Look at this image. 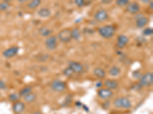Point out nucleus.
Listing matches in <instances>:
<instances>
[{"label": "nucleus", "instance_id": "nucleus-1", "mask_svg": "<svg viewBox=\"0 0 153 114\" xmlns=\"http://www.w3.org/2000/svg\"><path fill=\"white\" fill-rule=\"evenodd\" d=\"M97 30L99 35L103 38H104V39H110L115 35L117 29H116V27L113 25H108L99 27Z\"/></svg>", "mask_w": 153, "mask_h": 114}, {"label": "nucleus", "instance_id": "nucleus-2", "mask_svg": "<svg viewBox=\"0 0 153 114\" xmlns=\"http://www.w3.org/2000/svg\"><path fill=\"white\" fill-rule=\"evenodd\" d=\"M57 39L60 42L63 44H67L72 40L71 38V29L66 27L60 30L59 33L57 35Z\"/></svg>", "mask_w": 153, "mask_h": 114}, {"label": "nucleus", "instance_id": "nucleus-3", "mask_svg": "<svg viewBox=\"0 0 153 114\" xmlns=\"http://www.w3.org/2000/svg\"><path fill=\"white\" fill-rule=\"evenodd\" d=\"M58 39L56 35H51V36L48 37L44 40V46L49 51H53L54 49H57V46H58Z\"/></svg>", "mask_w": 153, "mask_h": 114}, {"label": "nucleus", "instance_id": "nucleus-4", "mask_svg": "<svg viewBox=\"0 0 153 114\" xmlns=\"http://www.w3.org/2000/svg\"><path fill=\"white\" fill-rule=\"evenodd\" d=\"M139 83L144 87H149L153 84V74L152 72H146L141 76Z\"/></svg>", "mask_w": 153, "mask_h": 114}, {"label": "nucleus", "instance_id": "nucleus-5", "mask_svg": "<svg viewBox=\"0 0 153 114\" xmlns=\"http://www.w3.org/2000/svg\"><path fill=\"white\" fill-rule=\"evenodd\" d=\"M94 18L97 22H104L109 19V13L105 9H99L94 14Z\"/></svg>", "mask_w": 153, "mask_h": 114}, {"label": "nucleus", "instance_id": "nucleus-6", "mask_svg": "<svg viewBox=\"0 0 153 114\" xmlns=\"http://www.w3.org/2000/svg\"><path fill=\"white\" fill-rule=\"evenodd\" d=\"M126 12H128L130 15H136V14L139 13L141 11V6L137 2H130L128 4V6L126 7Z\"/></svg>", "mask_w": 153, "mask_h": 114}, {"label": "nucleus", "instance_id": "nucleus-7", "mask_svg": "<svg viewBox=\"0 0 153 114\" xmlns=\"http://www.w3.org/2000/svg\"><path fill=\"white\" fill-rule=\"evenodd\" d=\"M51 87L56 92H63L67 88V84L61 80H54L52 82Z\"/></svg>", "mask_w": 153, "mask_h": 114}, {"label": "nucleus", "instance_id": "nucleus-8", "mask_svg": "<svg viewBox=\"0 0 153 114\" xmlns=\"http://www.w3.org/2000/svg\"><path fill=\"white\" fill-rule=\"evenodd\" d=\"M19 52V48L17 46H12L7 48L2 52V56L6 59H11L15 56H16Z\"/></svg>", "mask_w": 153, "mask_h": 114}, {"label": "nucleus", "instance_id": "nucleus-9", "mask_svg": "<svg viewBox=\"0 0 153 114\" xmlns=\"http://www.w3.org/2000/svg\"><path fill=\"white\" fill-rule=\"evenodd\" d=\"M98 97L102 100L107 101L113 96V91L108 88H99L97 91Z\"/></svg>", "mask_w": 153, "mask_h": 114}, {"label": "nucleus", "instance_id": "nucleus-10", "mask_svg": "<svg viewBox=\"0 0 153 114\" xmlns=\"http://www.w3.org/2000/svg\"><path fill=\"white\" fill-rule=\"evenodd\" d=\"M129 39L125 34H120L117 37V46L119 49H124L126 46L128 45Z\"/></svg>", "mask_w": 153, "mask_h": 114}, {"label": "nucleus", "instance_id": "nucleus-11", "mask_svg": "<svg viewBox=\"0 0 153 114\" xmlns=\"http://www.w3.org/2000/svg\"><path fill=\"white\" fill-rule=\"evenodd\" d=\"M68 67L71 68L74 73H81L84 71V66L81 63L76 61H71L68 63Z\"/></svg>", "mask_w": 153, "mask_h": 114}, {"label": "nucleus", "instance_id": "nucleus-12", "mask_svg": "<svg viewBox=\"0 0 153 114\" xmlns=\"http://www.w3.org/2000/svg\"><path fill=\"white\" fill-rule=\"evenodd\" d=\"M149 18L145 15H142L141 17L136 19V26L137 28H145L149 25Z\"/></svg>", "mask_w": 153, "mask_h": 114}, {"label": "nucleus", "instance_id": "nucleus-13", "mask_svg": "<svg viewBox=\"0 0 153 114\" xmlns=\"http://www.w3.org/2000/svg\"><path fill=\"white\" fill-rule=\"evenodd\" d=\"M25 110V104L21 101H16L13 103L12 110L15 114H21Z\"/></svg>", "mask_w": 153, "mask_h": 114}, {"label": "nucleus", "instance_id": "nucleus-14", "mask_svg": "<svg viewBox=\"0 0 153 114\" xmlns=\"http://www.w3.org/2000/svg\"><path fill=\"white\" fill-rule=\"evenodd\" d=\"M37 14H38V17L41 18H48L51 17L52 12L49 8L42 7L38 10Z\"/></svg>", "mask_w": 153, "mask_h": 114}, {"label": "nucleus", "instance_id": "nucleus-15", "mask_svg": "<svg viewBox=\"0 0 153 114\" xmlns=\"http://www.w3.org/2000/svg\"><path fill=\"white\" fill-rule=\"evenodd\" d=\"M103 85L105 86L107 88H108V89H110L112 90V91H113V90H116L118 88L119 83L117 81H116V80L107 79L104 82Z\"/></svg>", "mask_w": 153, "mask_h": 114}, {"label": "nucleus", "instance_id": "nucleus-16", "mask_svg": "<svg viewBox=\"0 0 153 114\" xmlns=\"http://www.w3.org/2000/svg\"><path fill=\"white\" fill-rule=\"evenodd\" d=\"M38 32H39V34H40L41 36L45 38L53 35V30L46 26L41 27L39 30H38Z\"/></svg>", "mask_w": 153, "mask_h": 114}, {"label": "nucleus", "instance_id": "nucleus-17", "mask_svg": "<svg viewBox=\"0 0 153 114\" xmlns=\"http://www.w3.org/2000/svg\"><path fill=\"white\" fill-rule=\"evenodd\" d=\"M120 104L121 109H125V110H129L132 108V104L130 100L126 97H120Z\"/></svg>", "mask_w": 153, "mask_h": 114}, {"label": "nucleus", "instance_id": "nucleus-18", "mask_svg": "<svg viewBox=\"0 0 153 114\" xmlns=\"http://www.w3.org/2000/svg\"><path fill=\"white\" fill-rule=\"evenodd\" d=\"M93 73L99 79H103V78H106V75H107L105 70L103 68H100V67H97V68H94Z\"/></svg>", "mask_w": 153, "mask_h": 114}, {"label": "nucleus", "instance_id": "nucleus-19", "mask_svg": "<svg viewBox=\"0 0 153 114\" xmlns=\"http://www.w3.org/2000/svg\"><path fill=\"white\" fill-rule=\"evenodd\" d=\"M82 36V32L79 27H74L71 29V38L72 40H79Z\"/></svg>", "mask_w": 153, "mask_h": 114}, {"label": "nucleus", "instance_id": "nucleus-20", "mask_svg": "<svg viewBox=\"0 0 153 114\" xmlns=\"http://www.w3.org/2000/svg\"><path fill=\"white\" fill-rule=\"evenodd\" d=\"M41 2L42 0H31L27 5V7L30 10H34L41 6Z\"/></svg>", "mask_w": 153, "mask_h": 114}, {"label": "nucleus", "instance_id": "nucleus-21", "mask_svg": "<svg viewBox=\"0 0 153 114\" xmlns=\"http://www.w3.org/2000/svg\"><path fill=\"white\" fill-rule=\"evenodd\" d=\"M23 98H24V101H25V102L30 103H33L34 101H35V100H36V98H37V96L34 93H33V92H31V93L28 94L27 95L24 96Z\"/></svg>", "mask_w": 153, "mask_h": 114}, {"label": "nucleus", "instance_id": "nucleus-22", "mask_svg": "<svg viewBox=\"0 0 153 114\" xmlns=\"http://www.w3.org/2000/svg\"><path fill=\"white\" fill-rule=\"evenodd\" d=\"M120 73H121V69L118 66H113L109 71V75L112 76V77H117V76L119 75Z\"/></svg>", "mask_w": 153, "mask_h": 114}, {"label": "nucleus", "instance_id": "nucleus-23", "mask_svg": "<svg viewBox=\"0 0 153 114\" xmlns=\"http://www.w3.org/2000/svg\"><path fill=\"white\" fill-rule=\"evenodd\" d=\"M31 92H32V87L31 86H25L19 91V95H20V97H24Z\"/></svg>", "mask_w": 153, "mask_h": 114}, {"label": "nucleus", "instance_id": "nucleus-24", "mask_svg": "<svg viewBox=\"0 0 153 114\" xmlns=\"http://www.w3.org/2000/svg\"><path fill=\"white\" fill-rule=\"evenodd\" d=\"M130 2V0H116L117 6L120 8H124L128 6V4Z\"/></svg>", "mask_w": 153, "mask_h": 114}, {"label": "nucleus", "instance_id": "nucleus-25", "mask_svg": "<svg viewBox=\"0 0 153 114\" xmlns=\"http://www.w3.org/2000/svg\"><path fill=\"white\" fill-rule=\"evenodd\" d=\"M20 95L19 94L17 93H11L10 94L9 96V100L11 102H16V101H19V100L20 99Z\"/></svg>", "mask_w": 153, "mask_h": 114}, {"label": "nucleus", "instance_id": "nucleus-26", "mask_svg": "<svg viewBox=\"0 0 153 114\" xmlns=\"http://www.w3.org/2000/svg\"><path fill=\"white\" fill-rule=\"evenodd\" d=\"M63 74L67 78H71V77H72V76L74 75V72H73V70L71 68H69V67L67 66V68H65L63 70Z\"/></svg>", "mask_w": 153, "mask_h": 114}, {"label": "nucleus", "instance_id": "nucleus-27", "mask_svg": "<svg viewBox=\"0 0 153 114\" xmlns=\"http://www.w3.org/2000/svg\"><path fill=\"white\" fill-rule=\"evenodd\" d=\"M142 34L145 37H149L152 36L153 34V29L150 27H145L142 31Z\"/></svg>", "mask_w": 153, "mask_h": 114}, {"label": "nucleus", "instance_id": "nucleus-28", "mask_svg": "<svg viewBox=\"0 0 153 114\" xmlns=\"http://www.w3.org/2000/svg\"><path fill=\"white\" fill-rule=\"evenodd\" d=\"M10 8V3L6 2H0V11H6Z\"/></svg>", "mask_w": 153, "mask_h": 114}, {"label": "nucleus", "instance_id": "nucleus-29", "mask_svg": "<svg viewBox=\"0 0 153 114\" xmlns=\"http://www.w3.org/2000/svg\"><path fill=\"white\" fill-rule=\"evenodd\" d=\"M131 89L134 90V91H139L142 89V86L138 82V83H135L134 84H132V85L131 86Z\"/></svg>", "mask_w": 153, "mask_h": 114}, {"label": "nucleus", "instance_id": "nucleus-30", "mask_svg": "<svg viewBox=\"0 0 153 114\" xmlns=\"http://www.w3.org/2000/svg\"><path fill=\"white\" fill-rule=\"evenodd\" d=\"M113 106L115 108L117 109H121V104H120V97H117L113 101Z\"/></svg>", "mask_w": 153, "mask_h": 114}, {"label": "nucleus", "instance_id": "nucleus-31", "mask_svg": "<svg viewBox=\"0 0 153 114\" xmlns=\"http://www.w3.org/2000/svg\"><path fill=\"white\" fill-rule=\"evenodd\" d=\"M85 3H86L85 0H74V4L79 8L84 7L85 6Z\"/></svg>", "mask_w": 153, "mask_h": 114}, {"label": "nucleus", "instance_id": "nucleus-32", "mask_svg": "<svg viewBox=\"0 0 153 114\" xmlns=\"http://www.w3.org/2000/svg\"><path fill=\"white\" fill-rule=\"evenodd\" d=\"M142 75V74L141 73V72L139 70H136V71H134L132 72V76H133L134 78H136V79H139L141 78V76Z\"/></svg>", "mask_w": 153, "mask_h": 114}, {"label": "nucleus", "instance_id": "nucleus-33", "mask_svg": "<svg viewBox=\"0 0 153 114\" xmlns=\"http://www.w3.org/2000/svg\"><path fill=\"white\" fill-rule=\"evenodd\" d=\"M109 106H110V102L107 100V101H105V102L103 103V108L107 110V109L109 108Z\"/></svg>", "mask_w": 153, "mask_h": 114}, {"label": "nucleus", "instance_id": "nucleus-34", "mask_svg": "<svg viewBox=\"0 0 153 114\" xmlns=\"http://www.w3.org/2000/svg\"><path fill=\"white\" fill-rule=\"evenodd\" d=\"M6 84L4 81L0 80V90H6Z\"/></svg>", "mask_w": 153, "mask_h": 114}, {"label": "nucleus", "instance_id": "nucleus-35", "mask_svg": "<svg viewBox=\"0 0 153 114\" xmlns=\"http://www.w3.org/2000/svg\"><path fill=\"white\" fill-rule=\"evenodd\" d=\"M113 0H101V3L103 5H109L113 2Z\"/></svg>", "mask_w": 153, "mask_h": 114}, {"label": "nucleus", "instance_id": "nucleus-36", "mask_svg": "<svg viewBox=\"0 0 153 114\" xmlns=\"http://www.w3.org/2000/svg\"><path fill=\"white\" fill-rule=\"evenodd\" d=\"M95 85H96V87H98V88H101L103 85V83L102 82H100V81H99V82H97V83L95 84Z\"/></svg>", "mask_w": 153, "mask_h": 114}, {"label": "nucleus", "instance_id": "nucleus-37", "mask_svg": "<svg viewBox=\"0 0 153 114\" xmlns=\"http://www.w3.org/2000/svg\"><path fill=\"white\" fill-rule=\"evenodd\" d=\"M149 8H150V9H151V10L153 9V2H152V1H151V2H149Z\"/></svg>", "mask_w": 153, "mask_h": 114}, {"label": "nucleus", "instance_id": "nucleus-38", "mask_svg": "<svg viewBox=\"0 0 153 114\" xmlns=\"http://www.w3.org/2000/svg\"><path fill=\"white\" fill-rule=\"evenodd\" d=\"M140 1H142V2H143L144 3L147 4V3H149V2H151V1H152V0H140Z\"/></svg>", "mask_w": 153, "mask_h": 114}, {"label": "nucleus", "instance_id": "nucleus-39", "mask_svg": "<svg viewBox=\"0 0 153 114\" xmlns=\"http://www.w3.org/2000/svg\"><path fill=\"white\" fill-rule=\"evenodd\" d=\"M18 1H19V3H24L25 2H29L31 0H18Z\"/></svg>", "mask_w": 153, "mask_h": 114}, {"label": "nucleus", "instance_id": "nucleus-40", "mask_svg": "<svg viewBox=\"0 0 153 114\" xmlns=\"http://www.w3.org/2000/svg\"><path fill=\"white\" fill-rule=\"evenodd\" d=\"M2 2H8V3H10V2H11L13 0H2Z\"/></svg>", "mask_w": 153, "mask_h": 114}, {"label": "nucleus", "instance_id": "nucleus-41", "mask_svg": "<svg viewBox=\"0 0 153 114\" xmlns=\"http://www.w3.org/2000/svg\"><path fill=\"white\" fill-rule=\"evenodd\" d=\"M32 114H42L40 111H34Z\"/></svg>", "mask_w": 153, "mask_h": 114}, {"label": "nucleus", "instance_id": "nucleus-42", "mask_svg": "<svg viewBox=\"0 0 153 114\" xmlns=\"http://www.w3.org/2000/svg\"><path fill=\"white\" fill-rule=\"evenodd\" d=\"M91 1H97V0H91Z\"/></svg>", "mask_w": 153, "mask_h": 114}, {"label": "nucleus", "instance_id": "nucleus-43", "mask_svg": "<svg viewBox=\"0 0 153 114\" xmlns=\"http://www.w3.org/2000/svg\"><path fill=\"white\" fill-rule=\"evenodd\" d=\"M0 15H1V11H0Z\"/></svg>", "mask_w": 153, "mask_h": 114}]
</instances>
